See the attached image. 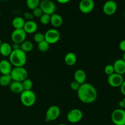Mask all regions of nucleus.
Masks as SVG:
<instances>
[{
  "mask_svg": "<svg viewBox=\"0 0 125 125\" xmlns=\"http://www.w3.org/2000/svg\"><path fill=\"white\" fill-rule=\"evenodd\" d=\"M12 45L7 42H2L0 46V54L4 57H9L12 51Z\"/></svg>",
  "mask_w": 125,
  "mask_h": 125,
  "instance_id": "20",
  "label": "nucleus"
},
{
  "mask_svg": "<svg viewBox=\"0 0 125 125\" xmlns=\"http://www.w3.org/2000/svg\"><path fill=\"white\" fill-rule=\"evenodd\" d=\"M123 75L114 73L107 78V83L110 86L112 87H120L124 81Z\"/></svg>",
  "mask_w": 125,
  "mask_h": 125,
  "instance_id": "11",
  "label": "nucleus"
},
{
  "mask_svg": "<svg viewBox=\"0 0 125 125\" xmlns=\"http://www.w3.org/2000/svg\"><path fill=\"white\" fill-rule=\"evenodd\" d=\"M34 40L36 43H39L45 40V35L42 32H36L34 35Z\"/></svg>",
  "mask_w": 125,
  "mask_h": 125,
  "instance_id": "29",
  "label": "nucleus"
},
{
  "mask_svg": "<svg viewBox=\"0 0 125 125\" xmlns=\"http://www.w3.org/2000/svg\"><path fill=\"white\" fill-rule=\"evenodd\" d=\"M34 48V45L32 42L29 40H25L20 44V49L24 52H29Z\"/></svg>",
  "mask_w": 125,
  "mask_h": 125,
  "instance_id": "24",
  "label": "nucleus"
},
{
  "mask_svg": "<svg viewBox=\"0 0 125 125\" xmlns=\"http://www.w3.org/2000/svg\"><path fill=\"white\" fill-rule=\"evenodd\" d=\"M83 118V113L79 109H73L67 115V120L71 123H77Z\"/></svg>",
  "mask_w": 125,
  "mask_h": 125,
  "instance_id": "9",
  "label": "nucleus"
},
{
  "mask_svg": "<svg viewBox=\"0 0 125 125\" xmlns=\"http://www.w3.org/2000/svg\"><path fill=\"white\" fill-rule=\"evenodd\" d=\"M81 86V84H79V83L76 82L75 81H73L71 82L70 84V87L71 89L74 91H78L79 90V87Z\"/></svg>",
  "mask_w": 125,
  "mask_h": 125,
  "instance_id": "32",
  "label": "nucleus"
},
{
  "mask_svg": "<svg viewBox=\"0 0 125 125\" xmlns=\"http://www.w3.org/2000/svg\"><path fill=\"white\" fill-rule=\"evenodd\" d=\"M50 18L51 15L46 13H43L41 17H40V21L41 24L43 25H47L50 23Z\"/></svg>",
  "mask_w": 125,
  "mask_h": 125,
  "instance_id": "28",
  "label": "nucleus"
},
{
  "mask_svg": "<svg viewBox=\"0 0 125 125\" xmlns=\"http://www.w3.org/2000/svg\"><path fill=\"white\" fill-rule=\"evenodd\" d=\"M118 105H119V106H120V108L125 109V98L120 101Z\"/></svg>",
  "mask_w": 125,
  "mask_h": 125,
  "instance_id": "36",
  "label": "nucleus"
},
{
  "mask_svg": "<svg viewBox=\"0 0 125 125\" xmlns=\"http://www.w3.org/2000/svg\"><path fill=\"white\" fill-rule=\"evenodd\" d=\"M40 0H26V6L29 9L34 10V9L39 7Z\"/></svg>",
  "mask_w": 125,
  "mask_h": 125,
  "instance_id": "25",
  "label": "nucleus"
},
{
  "mask_svg": "<svg viewBox=\"0 0 125 125\" xmlns=\"http://www.w3.org/2000/svg\"><path fill=\"white\" fill-rule=\"evenodd\" d=\"M26 19L28 21L30 20H33V18H34V16H33L32 13H31V12H26L24 13V19Z\"/></svg>",
  "mask_w": 125,
  "mask_h": 125,
  "instance_id": "33",
  "label": "nucleus"
},
{
  "mask_svg": "<svg viewBox=\"0 0 125 125\" xmlns=\"http://www.w3.org/2000/svg\"><path fill=\"white\" fill-rule=\"evenodd\" d=\"M58 125H67L65 124V123H60V124H59Z\"/></svg>",
  "mask_w": 125,
  "mask_h": 125,
  "instance_id": "41",
  "label": "nucleus"
},
{
  "mask_svg": "<svg viewBox=\"0 0 125 125\" xmlns=\"http://www.w3.org/2000/svg\"><path fill=\"white\" fill-rule=\"evenodd\" d=\"M117 4L114 0H107L104 2L103 7L104 13L107 15H112L117 10Z\"/></svg>",
  "mask_w": 125,
  "mask_h": 125,
  "instance_id": "13",
  "label": "nucleus"
},
{
  "mask_svg": "<svg viewBox=\"0 0 125 125\" xmlns=\"http://www.w3.org/2000/svg\"><path fill=\"white\" fill-rule=\"evenodd\" d=\"M64 62L68 66H73L77 62V56L74 52H69L66 54L64 57Z\"/></svg>",
  "mask_w": 125,
  "mask_h": 125,
  "instance_id": "21",
  "label": "nucleus"
},
{
  "mask_svg": "<svg viewBox=\"0 0 125 125\" xmlns=\"http://www.w3.org/2000/svg\"><path fill=\"white\" fill-rule=\"evenodd\" d=\"M50 45V44H49L46 40H43V41L37 43L38 50H39L40 52H46V51L49 50Z\"/></svg>",
  "mask_w": 125,
  "mask_h": 125,
  "instance_id": "26",
  "label": "nucleus"
},
{
  "mask_svg": "<svg viewBox=\"0 0 125 125\" xmlns=\"http://www.w3.org/2000/svg\"><path fill=\"white\" fill-rule=\"evenodd\" d=\"M0 17H1V12H0Z\"/></svg>",
  "mask_w": 125,
  "mask_h": 125,
  "instance_id": "43",
  "label": "nucleus"
},
{
  "mask_svg": "<svg viewBox=\"0 0 125 125\" xmlns=\"http://www.w3.org/2000/svg\"><path fill=\"white\" fill-rule=\"evenodd\" d=\"M115 73L123 75L125 74V62L123 59L116 60L113 64Z\"/></svg>",
  "mask_w": 125,
  "mask_h": 125,
  "instance_id": "16",
  "label": "nucleus"
},
{
  "mask_svg": "<svg viewBox=\"0 0 125 125\" xmlns=\"http://www.w3.org/2000/svg\"><path fill=\"white\" fill-rule=\"evenodd\" d=\"M74 81L79 84H83L86 83L87 74L82 69H78L75 71L74 73Z\"/></svg>",
  "mask_w": 125,
  "mask_h": 125,
  "instance_id": "17",
  "label": "nucleus"
},
{
  "mask_svg": "<svg viewBox=\"0 0 125 125\" xmlns=\"http://www.w3.org/2000/svg\"><path fill=\"white\" fill-rule=\"evenodd\" d=\"M12 82L10 74H1L0 76V85L3 87L9 86Z\"/></svg>",
  "mask_w": 125,
  "mask_h": 125,
  "instance_id": "23",
  "label": "nucleus"
},
{
  "mask_svg": "<svg viewBox=\"0 0 125 125\" xmlns=\"http://www.w3.org/2000/svg\"><path fill=\"white\" fill-rule=\"evenodd\" d=\"M9 61L14 67H24L27 62L26 53L21 49L12 50L9 56Z\"/></svg>",
  "mask_w": 125,
  "mask_h": 125,
  "instance_id": "2",
  "label": "nucleus"
},
{
  "mask_svg": "<svg viewBox=\"0 0 125 125\" xmlns=\"http://www.w3.org/2000/svg\"><path fill=\"white\" fill-rule=\"evenodd\" d=\"M45 40H46L50 45L55 44L58 42L61 38L59 31L56 29H50L46 31L44 34Z\"/></svg>",
  "mask_w": 125,
  "mask_h": 125,
  "instance_id": "6",
  "label": "nucleus"
},
{
  "mask_svg": "<svg viewBox=\"0 0 125 125\" xmlns=\"http://www.w3.org/2000/svg\"><path fill=\"white\" fill-rule=\"evenodd\" d=\"M32 13L34 17H37V18H40L43 14V11L42 10V9L39 7H37V8L32 10Z\"/></svg>",
  "mask_w": 125,
  "mask_h": 125,
  "instance_id": "31",
  "label": "nucleus"
},
{
  "mask_svg": "<svg viewBox=\"0 0 125 125\" xmlns=\"http://www.w3.org/2000/svg\"><path fill=\"white\" fill-rule=\"evenodd\" d=\"M124 16H125V13H124Z\"/></svg>",
  "mask_w": 125,
  "mask_h": 125,
  "instance_id": "42",
  "label": "nucleus"
},
{
  "mask_svg": "<svg viewBox=\"0 0 125 125\" xmlns=\"http://www.w3.org/2000/svg\"><path fill=\"white\" fill-rule=\"evenodd\" d=\"M25 20L24 18L21 17H16L13 19L12 22V26L15 29H23L24 24H25Z\"/></svg>",
  "mask_w": 125,
  "mask_h": 125,
  "instance_id": "22",
  "label": "nucleus"
},
{
  "mask_svg": "<svg viewBox=\"0 0 125 125\" xmlns=\"http://www.w3.org/2000/svg\"><path fill=\"white\" fill-rule=\"evenodd\" d=\"M104 73L106 75H111L115 73L114 68L113 64H108L104 67Z\"/></svg>",
  "mask_w": 125,
  "mask_h": 125,
  "instance_id": "30",
  "label": "nucleus"
},
{
  "mask_svg": "<svg viewBox=\"0 0 125 125\" xmlns=\"http://www.w3.org/2000/svg\"><path fill=\"white\" fill-rule=\"evenodd\" d=\"M118 46H119V48L121 51H123V52H125V40H122L119 43Z\"/></svg>",
  "mask_w": 125,
  "mask_h": 125,
  "instance_id": "34",
  "label": "nucleus"
},
{
  "mask_svg": "<svg viewBox=\"0 0 125 125\" xmlns=\"http://www.w3.org/2000/svg\"><path fill=\"white\" fill-rule=\"evenodd\" d=\"M36 99V95L32 90H24L20 94L21 103L26 107H31L34 105Z\"/></svg>",
  "mask_w": 125,
  "mask_h": 125,
  "instance_id": "3",
  "label": "nucleus"
},
{
  "mask_svg": "<svg viewBox=\"0 0 125 125\" xmlns=\"http://www.w3.org/2000/svg\"><path fill=\"white\" fill-rule=\"evenodd\" d=\"M10 74L14 81L23 82L28 78V72L24 67H13Z\"/></svg>",
  "mask_w": 125,
  "mask_h": 125,
  "instance_id": "4",
  "label": "nucleus"
},
{
  "mask_svg": "<svg viewBox=\"0 0 125 125\" xmlns=\"http://www.w3.org/2000/svg\"><path fill=\"white\" fill-rule=\"evenodd\" d=\"M95 7V2L94 0H81L79 4V9L82 13H90Z\"/></svg>",
  "mask_w": 125,
  "mask_h": 125,
  "instance_id": "12",
  "label": "nucleus"
},
{
  "mask_svg": "<svg viewBox=\"0 0 125 125\" xmlns=\"http://www.w3.org/2000/svg\"><path fill=\"white\" fill-rule=\"evenodd\" d=\"M111 120L115 125H125V109H115L111 114Z\"/></svg>",
  "mask_w": 125,
  "mask_h": 125,
  "instance_id": "5",
  "label": "nucleus"
},
{
  "mask_svg": "<svg viewBox=\"0 0 125 125\" xmlns=\"http://www.w3.org/2000/svg\"><path fill=\"white\" fill-rule=\"evenodd\" d=\"M123 59L124 60L125 62V52L123 53Z\"/></svg>",
  "mask_w": 125,
  "mask_h": 125,
  "instance_id": "39",
  "label": "nucleus"
},
{
  "mask_svg": "<svg viewBox=\"0 0 125 125\" xmlns=\"http://www.w3.org/2000/svg\"><path fill=\"white\" fill-rule=\"evenodd\" d=\"M39 7L43 11V13L50 15L55 13L56 6L54 2L51 0H42L40 1Z\"/></svg>",
  "mask_w": 125,
  "mask_h": 125,
  "instance_id": "7",
  "label": "nucleus"
},
{
  "mask_svg": "<svg viewBox=\"0 0 125 125\" xmlns=\"http://www.w3.org/2000/svg\"><path fill=\"white\" fill-rule=\"evenodd\" d=\"M50 23L54 28H59L63 24V18L61 15L54 13L51 15Z\"/></svg>",
  "mask_w": 125,
  "mask_h": 125,
  "instance_id": "18",
  "label": "nucleus"
},
{
  "mask_svg": "<svg viewBox=\"0 0 125 125\" xmlns=\"http://www.w3.org/2000/svg\"><path fill=\"white\" fill-rule=\"evenodd\" d=\"M120 92L121 94L125 96V79L123 81V83L121 85V86L120 87Z\"/></svg>",
  "mask_w": 125,
  "mask_h": 125,
  "instance_id": "35",
  "label": "nucleus"
},
{
  "mask_svg": "<svg viewBox=\"0 0 125 125\" xmlns=\"http://www.w3.org/2000/svg\"><path fill=\"white\" fill-rule=\"evenodd\" d=\"M38 29V24L35 21L30 20L25 22L23 29L26 34H34L36 32Z\"/></svg>",
  "mask_w": 125,
  "mask_h": 125,
  "instance_id": "15",
  "label": "nucleus"
},
{
  "mask_svg": "<svg viewBox=\"0 0 125 125\" xmlns=\"http://www.w3.org/2000/svg\"><path fill=\"white\" fill-rule=\"evenodd\" d=\"M2 40H1V39H0V46H1V45H2Z\"/></svg>",
  "mask_w": 125,
  "mask_h": 125,
  "instance_id": "40",
  "label": "nucleus"
},
{
  "mask_svg": "<svg viewBox=\"0 0 125 125\" xmlns=\"http://www.w3.org/2000/svg\"><path fill=\"white\" fill-rule=\"evenodd\" d=\"M61 114V109L56 105H52L48 108L45 115V120L46 122L54 121L59 118Z\"/></svg>",
  "mask_w": 125,
  "mask_h": 125,
  "instance_id": "8",
  "label": "nucleus"
},
{
  "mask_svg": "<svg viewBox=\"0 0 125 125\" xmlns=\"http://www.w3.org/2000/svg\"><path fill=\"white\" fill-rule=\"evenodd\" d=\"M26 34L23 29H14L11 34V40L14 43L21 44L26 40Z\"/></svg>",
  "mask_w": 125,
  "mask_h": 125,
  "instance_id": "10",
  "label": "nucleus"
},
{
  "mask_svg": "<svg viewBox=\"0 0 125 125\" xmlns=\"http://www.w3.org/2000/svg\"><path fill=\"white\" fill-rule=\"evenodd\" d=\"M12 68V64L9 60L3 59L0 61V73L1 74H10Z\"/></svg>",
  "mask_w": 125,
  "mask_h": 125,
  "instance_id": "14",
  "label": "nucleus"
},
{
  "mask_svg": "<svg viewBox=\"0 0 125 125\" xmlns=\"http://www.w3.org/2000/svg\"><path fill=\"white\" fill-rule=\"evenodd\" d=\"M22 83L24 90H31L33 87V82L29 78H26Z\"/></svg>",
  "mask_w": 125,
  "mask_h": 125,
  "instance_id": "27",
  "label": "nucleus"
},
{
  "mask_svg": "<svg viewBox=\"0 0 125 125\" xmlns=\"http://www.w3.org/2000/svg\"><path fill=\"white\" fill-rule=\"evenodd\" d=\"M9 89L12 93L16 94H21L24 91L21 82L12 81L9 85Z\"/></svg>",
  "mask_w": 125,
  "mask_h": 125,
  "instance_id": "19",
  "label": "nucleus"
},
{
  "mask_svg": "<svg viewBox=\"0 0 125 125\" xmlns=\"http://www.w3.org/2000/svg\"><path fill=\"white\" fill-rule=\"evenodd\" d=\"M79 100L85 104H92L95 102L98 97V92L96 88L88 83L81 84L77 91Z\"/></svg>",
  "mask_w": 125,
  "mask_h": 125,
  "instance_id": "1",
  "label": "nucleus"
},
{
  "mask_svg": "<svg viewBox=\"0 0 125 125\" xmlns=\"http://www.w3.org/2000/svg\"><path fill=\"white\" fill-rule=\"evenodd\" d=\"M12 50H18V49H20V44H18V43H13V45L12 46Z\"/></svg>",
  "mask_w": 125,
  "mask_h": 125,
  "instance_id": "37",
  "label": "nucleus"
},
{
  "mask_svg": "<svg viewBox=\"0 0 125 125\" xmlns=\"http://www.w3.org/2000/svg\"><path fill=\"white\" fill-rule=\"evenodd\" d=\"M59 3H61V4H66L67 2H70L71 0H56Z\"/></svg>",
  "mask_w": 125,
  "mask_h": 125,
  "instance_id": "38",
  "label": "nucleus"
}]
</instances>
